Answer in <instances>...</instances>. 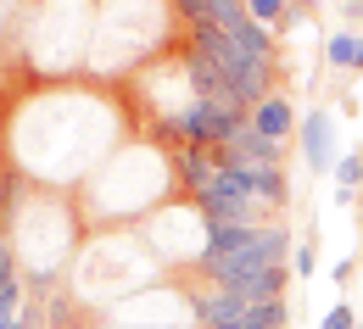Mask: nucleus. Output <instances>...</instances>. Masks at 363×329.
<instances>
[{
    "label": "nucleus",
    "instance_id": "nucleus-13",
    "mask_svg": "<svg viewBox=\"0 0 363 329\" xmlns=\"http://www.w3.org/2000/svg\"><path fill=\"white\" fill-rule=\"evenodd\" d=\"M6 329H45V324H40V318H28V313H23V318H11V324H6Z\"/></svg>",
    "mask_w": 363,
    "mask_h": 329
},
{
    "label": "nucleus",
    "instance_id": "nucleus-15",
    "mask_svg": "<svg viewBox=\"0 0 363 329\" xmlns=\"http://www.w3.org/2000/svg\"><path fill=\"white\" fill-rule=\"evenodd\" d=\"M358 73H363V34H358Z\"/></svg>",
    "mask_w": 363,
    "mask_h": 329
},
{
    "label": "nucleus",
    "instance_id": "nucleus-1",
    "mask_svg": "<svg viewBox=\"0 0 363 329\" xmlns=\"http://www.w3.org/2000/svg\"><path fill=\"white\" fill-rule=\"evenodd\" d=\"M129 100L118 84L101 79H50L40 90H28L11 106V129H6V156L17 162L23 179L50 190H79L95 168L140 134L129 123Z\"/></svg>",
    "mask_w": 363,
    "mask_h": 329
},
{
    "label": "nucleus",
    "instance_id": "nucleus-4",
    "mask_svg": "<svg viewBox=\"0 0 363 329\" xmlns=\"http://www.w3.org/2000/svg\"><path fill=\"white\" fill-rule=\"evenodd\" d=\"M84 224H79V207H73V190H50L23 179L17 190V212H11V251L23 262L28 279H56L67 251L84 246Z\"/></svg>",
    "mask_w": 363,
    "mask_h": 329
},
{
    "label": "nucleus",
    "instance_id": "nucleus-14",
    "mask_svg": "<svg viewBox=\"0 0 363 329\" xmlns=\"http://www.w3.org/2000/svg\"><path fill=\"white\" fill-rule=\"evenodd\" d=\"M291 6H296V11H313V6H324V0H291Z\"/></svg>",
    "mask_w": 363,
    "mask_h": 329
},
{
    "label": "nucleus",
    "instance_id": "nucleus-12",
    "mask_svg": "<svg viewBox=\"0 0 363 329\" xmlns=\"http://www.w3.org/2000/svg\"><path fill=\"white\" fill-rule=\"evenodd\" d=\"M318 329H358V318H352V307H347V301H335V307L324 313V324H318Z\"/></svg>",
    "mask_w": 363,
    "mask_h": 329
},
{
    "label": "nucleus",
    "instance_id": "nucleus-8",
    "mask_svg": "<svg viewBox=\"0 0 363 329\" xmlns=\"http://www.w3.org/2000/svg\"><path fill=\"white\" fill-rule=\"evenodd\" d=\"M17 190H23V173H17V162L6 156V145H0V240H11V212H17Z\"/></svg>",
    "mask_w": 363,
    "mask_h": 329
},
{
    "label": "nucleus",
    "instance_id": "nucleus-6",
    "mask_svg": "<svg viewBox=\"0 0 363 329\" xmlns=\"http://www.w3.org/2000/svg\"><path fill=\"white\" fill-rule=\"evenodd\" d=\"M252 129H257V134H263V140H291V134H296V129H302V117H296V106H291V95H279L274 90L269 100H257V106H252Z\"/></svg>",
    "mask_w": 363,
    "mask_h": 329
},
{
    "label": "nucleus",
    "instance_id": "nucleus-10",
    "mask_svg": "<svg viewBox=\"0 0 363 329\" xmlns=\"http://www.w3.org/2000/svg\"><path fill=\"white\" fill-rule=\"evenodd\" d=\"M335 185H341V190H358L363 185V151H341V162H335Z\"/></svg>",
    "mask_w": 363,
    "mask_h": 329
},
{
    "label": "nucleus",
    "instance_id": "nucleus-16",
    "mask_svg": "<svg viewBox=\"0 0 363 329\" xmlns=\"http://www.w3.org/2000/svg\"><path fill=\"white\" fill-rule=\"evenodd\" d=\"M358 329H363V324H358Z\"/></svg>",
    "mask_w": 363,
    "mask_h": 329
},
{
    "label": "nucleus",
    "instance_id": "nucleus-7",
    "mask_svg": "<svg viewBox=\"0 0 363 329\" xmlns=\"http://www.w3.org/2000/svg\"><path fill=\"white\" fill-rule=\"evenodd\" d=\"M235 162H246V168H285V145L279 140H263L257 129H246L235 145H224Z\"/></svg>",
    "mask_w": 363,
    "mask_h": 329
},
{
    "label": "nucleus",
    "instance_id": "nucleus-2",
    "mask_svg": "<svg viewBox=\"0 0 363 329\" xmlns=\"http://www.w3.org/2000/svg\"><path fill=\"white\" fill-rule=\"evenodd\" d=\"M168 201H179V173L174 156L151 140H129L118 145L84 185L73 190L79 224L84 235H112V229H140L151 212H162Z\"/></svg>",
    "mask_w": 363,
    "mask_h": 329
},
{
    "label": "nucleus",
    "instance_id": "nucleus-5",
    "mask_svg": "<svg viewBox=\"0 0 363 329\" xmlns=\"http://www.w3.org/2000/svg\"><path fill=\"white\" fill-rule=\"evenodd\" d=\"M296 140H302V156H308V168L313 173H335V117L313 106V112H302V129H296Z\"/></svg>",
    "mask_w": 363,
    "mask_h": 329
},
{
    "label": "nucleus",
    "instance_id": "nucleus-3",
    "mask_svg": "<svg viewBox=\"0 0 363 329\" xmlns=\"http://www.w3.org/2000/svg\"><path fill=\"white\" fill-rule=\"evenodd\" d=\"M184 40V23L174 0H95V45H90V79L123 84L145 62L168 56Z\"/></svg>",
    "mask_w": 363,
    "mask_h": 329
},
{
    "label": "nucleus",
    "instance_id": "nucleus-9",
    "mask_svg": "<svg viewBox=\"0 0 363 329\" xmlns=\"http://www.w3.org/2000/svg\"><path fill=\"white\" fill-rule=\"evenodd\" d=\"M324 62H330V67L358 73V34H352V28H335V34L324 40Z\"/></svg>",
    "mask_w": 363,
    "mask_h": 329
},
{
    "label": "nucleus",
    "instance_id": "nucleus-11",
    "mask_svg": "<svg viewBox=\"0 0 363 329\" xmlns=\"http://www.w3.org/2000/svg\"><path fill=\"white\" fill-rule=\"evenodd\" d=\"M313 268H318V246H313V240H302V246H296V257H291V274H296V279H308Z\"/></svg>",
    "mask_w": 363,
    "mask_h": 329
}]
</instances>
